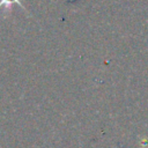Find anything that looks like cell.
Returning <instances> with one entry per match:
<instances>
[{"instance_id": "6da1fadb", "label": "cell", "mask_w": 148, "mask_h": 148, "mask_svg": "<svg viewBox=\"0 0 148 148\" xmlns=\"http://www.w3.org/2000/svg\"><path fill=\"white\" fill-rule=\"evenodd\" d=\"M13 3H17L18 6L23 7L20 0H0V8L5 7L6 9H10V7H12Z\"/></svg>"}]
</instances>
